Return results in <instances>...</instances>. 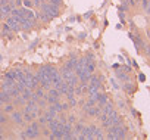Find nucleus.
I'll return each instance as SVG.
<instances>
[{"label":"nucleus","mask_w":150,"mask_h":140,"mask_svg":"<svg viewBox=\"0 0 150 140\" xmlns=\"http://www.w3.org/2000/svg\"><path fill=\"white\" fill-rule=\"evenodd\" d=\"M41 2H43V0H33V5H34L35 8H40V6H41Z\"/></svg>","instance_id":"nucleus-20"},{"label":"nucleus","mask_w":150,"mask_h":140,"mask_svg":"<svg viewBox=\"0 0 150 140\" xmlns=\"http://www.w3.org/2000/svg\"><path fill=\"white\" fill-rule=\"evenodd\" d=\"M15 6H22V0H15Z\"/></svg>","instance_id":"nucleus-23"},{"label":"nucleus","mask_w":150,"mask_h":140,"mask_svg":"<svg viewBox=\"0 0 150 140\" xmlns=\"http://www.w3.org/2000/svg\"><path fill=\"white\" fill-rule=\"evenodd\" d=\"M105 133H103V127H96L94 128V139H103Z\"/></svg>","instance_id":"nucleus-12"},{"label":"nucleus","mask_w":150,"mask_h":140,"mask_svg":"<svg viewBox=\"0 0 150 140\" xmlns=\"http://www.w3.org/2000/svg\"><path fill=\"white\" fill-rule=\"evenodd\" d=\"M43 71L50 77V80H52V77H54V75L59 74V71H57V69H56L53 65H44V66H43Z\"/></svg>","instance_id":"nucleus-8"},{"label":"nucleus","mask_w":150,"mask_h":140,"mask_svg":"<svg viewBox=\"0 0 150 140\" xmlns=\"http://www.w3.org/2000/svg\"><path fill=\"white\" fill-rule=\"evenodd\" d=\"M5 122H8V117L5 112H0V124H5Z\"/></svg>","instance_id":"nucleus-17"},{"label":"nucleus","mask_w":150,"mask_h":140,"mask_svg":"<svg viewBox=\"0 0 150 140\" xmlns=\"http://www.w3.org/2000/svg\"><path fill=\"white\" fill-rule=\"evenodd\" d=\"M144 49H146V55L150 56V46H144Z\"/></svg>","instance_id":"nucleus-22"},{"label":"nucleus","mask_w":150,"mask_h":140,"mask_svg":"<svg viewBox=\"0 0 150 140\" xmlns=\"http://www.w3.org/2000/svg\"><path fill=\"white\" fill-rule=\"evenodd\" d=\"M68 122H69V124H75V122H77V118H75L74 115H71V117L68 118Z\"/></svg>","instance_id":"nucleus-19"},{"label":"nucleus","mask_w":150,"mask_h":140,"mask_svg":"<svg viewBox=\"0 0 150 140\" xmlns=\"http://www.w3.org/2000/svg\"><path fill=\"white\" fill-rule=\"evenodd\" d=\"M22 6H24V8H28V9L33 8V6H34V5H33V0H22Z\"/></svg>","instance_id":"nucleus-16"},{"label":"nucleus","mask_w":150,"mask_h":140,"mask_svg":"<svg viewBox=\"0 0 150 140\" xmlns=\"http://www.w3.org/2000/svg\"><path fill=\"white\" fill-rule=\"evenodd\" d=\"M27 133V139H37L40 137V124L38 121H31L28 128L25 130Z\"/></svg>","instance_id":"nucleus-2"},{"label":"nucleus","mask_w":150,"mask_h":140,"mask_svg":"<svg viewBox=\"0 0 150 140\" xmlns=\"http://www.w3.org/2000/svg\"><path fill=\"white\" fill-rule=\"evenodd\" d=\"M62 133H63V137L62 139H65V140H68V139H72V124H69L68 121L63 124V130H62Z\"/></svg>","instance_id":"nucleus-7"},{"label":"nucleus","mask_w":150,"mask_h":140,"mask_svg":"<svg viewBox=\"0 0 150 140\" xmlns=\"http://www.w3.org/2000/svg\"><path fill=\"white\" fill-rule=\"evenodd\" d=\"M40 9L50 18V19H53V18H56L57 15H59V9H57V6H54V5H52V3H49V2H41V6H40Z\"/></svg>","instance_id":"nucleus-1"},{"label":"nucleus","mask_w":150,"mask_h":140,"mask_svg":"<svg viewBox=\"0 0 150 140\" xmlns=\"http://www.w3.org/2000/svg\"><path fill=\"white\" fill-rule=\"evenodd\" d=\"M94 128H96V125H88V127H84V130H83V136H84V139H87V140H91V139H94Z\"/></svg>","instance_id":"nucleus-6"},{"label":"nucleus","mask_w":150,"mask_h":140,"mask_svg":"<svg viewBox=\"0 0 150 140\" xmlns=\"http://www.w3.org/2000/svg\"><path fill=\"white\" fill-rule=\"evenodd\" d=\"M109 99H108V96L105 95V93H100V92H97V102H99V105L100 106H103L106 102H108Z\"/></svg>","instance_id":"nucleus-11"},{"label":"nucleus","mask_w":150,"mask_h":140,"mask_svg":"<svg viewBox=\"0 0 150 140\" xmlns=\"http://www.w3.org/2000/svg\"><path fill=\"white\" fill-rule=\"evenodd\" d=\"M110 128H112V131L116 134V139H125V137H127V128H125L122 124L113 125V127H110Z\"/></svg>","instance_id":"nucleus-4"},{"label":"nucleus","mask_w":150,"mask_h":140,"mask_svg":"<svg viewBox=\"0 0 150 140\" xmlns=\"http://www.w3.org/2000/svg\"><path fill=\"white\" fill-rule=\"evenodd\" d=\"M15 84V80H11V78H5V81H3V84H2V90H9L12 86Z\"/></svg>","instance_id":"nucleus-10"},{"label":"nucleus","mask_w":150,"mask_h":140,"mask_svg":"<svg viewBox=\"0 0 150 140\" xmlns=\"http://www.w3.org/2000/svg\"><path fill=\"white\" fill-rule=\"evenodd\" d=\"M12 121L16 124V125H22L24 124V111L21 112V111H13L12 112Z\"/></svg>","instance_id":"nucleus-5"},{"label":"nucleus","mask_w":150,"mask_h":140,"mask_svg":"<svg viewBox=\"0 0 150 140\" xmlns=\"http://www.w3.org/2000/svg\"><path fill=\"white\" fill-rule=\"evenodd\" d=\"M6 24L11 27V30L12 31H19L21 30V25H19V21L15 18V16H12V15H9V16H6Z\"/></svg>","instance_id":"nucleus-3"},{"label":"nucleus","mask_w":150,"mask_h":140,"mask_svg":"<svg viewBox=\"0 0 150 140\" xmlns=\"http://www.w3.org/2000/svg\"><path fill=\"white\" fill-rule=\"evenodd\" d=\"M0 106H2V103H0Z\"/></svg>","instance_id":"nucleus-24"},{"label":"nucleus","mask_w":150,"mask_h":140,"mask_svg":"<svg viewBox=\"0 0 150 140\" xmlns=\"http://www.w3.org/2000/svg\"><path fill=\"white\" fill-rule=\"evenodd\" d=\"M9 102H12V96L8 93V92H0V103L2 105H5V103H9Z\"/></svg>","instance_id":"nucleus-9"},{"label":"nucleus","mask_w":150,"mask_h":140,"mask_svg":"<svg viewBox=\"0 0 150 140\" xmlns=\"http://www.w3.org/2000/svg\"><path fill=\"white\" fill-rule=\"evenodd\" d=\"M5 78H11V80H15V81H16V74H15V69H13V71H9V72L5 75Z\"/></svg>","instance_id":"nucleus-15"},{"label":"nucleus","mask_w":150,"mask_h":140,"mask_svg":"<svg viewBox=\"0 0 150 140\" xmlns=\"http://www.w3.org/2000/svg\"><path fill=\"white\" fill-rule=\"evenodd\" d=\"M124 89H125L128 93H132V92L135 90V87H134L131 83H124Z\"/></svg>","instance_id":"nucleus-14"},{"label":"nucleus","mask_w":150,"mask_h":140,"mask_svg":"<svg viewBox=\"0 0 150 140\" xmlns=\"http://www.w3.org/2000/svg\"><path fill=\"white\" fill-rule=\"evenodd\" d=\"M13 108H15V105H13V103H11V102H9V103H5L3 112H5V114H12V112L15 111Z\"/></svg>","instance_id":"nucleus-13"},{"label":"nucleus","mask_w":150,"mask_h":140,"mask_svg":"<svg viewBox=\"0 0 150 140\" xmlns=\"http://www.w3.org/2000/svg\"><path fill=\"white\" fill-rule=\"evenodd\" d=\"M49 3H52V5H54V6H60V5H62V0H50Z\"/></svg>","instance_id":"nucleus-18"},{"label":"nucleus","mask_w":150,"mask_h":140,"mask_svg":"<svg viewBox=\"0 0 150 140\" xmlns=\"http://www.w3.org/2000/svg\"><path fill=\"white\" fill-rule=\"evenodd\" d=\"M71 106H69V103H62V112H65V111H68Z\"/></svg>","instance_id":"nucleus-21"}]
</instances>
